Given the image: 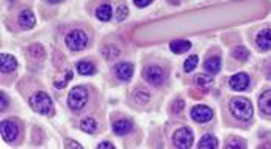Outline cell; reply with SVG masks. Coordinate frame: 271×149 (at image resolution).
Wrapping results in <instances>:
<instances>
[{"label":"cell","instance_id":"cell-1","mask_svg":"<svg viewBox=\"0 0 271 149\" xmlns=\"http://www.w3.org/2000/svg\"><path fill=\"white\" fill-rule=\"evenodd\" d=\"M30 107L39 115H46V116H52L53 115V102L50 99V96L44 91H38L30 98Z\"/></svg>","mask_w":271,"mask_h":149},{"label":"cell","instance_id":"cell-2","mask_svg":"<svg viewBox=\"0 0 271 149\" xmlns=\"http://www.w3.org/2000/svg\"><path fill=\"white\" fill-rule=\"evenodd\" d=\"M229 108H231V113L240 121L251 119L252 113H254V108H252L251 100H248L245 98H233L229 104Z\"/></svg>","mask_w":271,"mask_h":149},{"label":"cell","instance_id":"cell-3","mask_svg":"<svg viewBox=\"0 0 271 149\" xmlns=\"http://www.w3.org/2000/svg\"><path fill=\"white\" fill-rule=\"evenodd\" d=\"M86 44H88V35L83 30H72L66 35V46L72 52L83 50Z\"/></svg>","mask_w":271,"mask_h":149},{"label":"cell","instance_id":"cell-4","mask_svg":"<svg viewBox=\"0 0 271 149\" xmlns=\"http://www.w3.org/2000/svg\"><path fill=\"white\" fill-rule=\"evenodd\" d=\"M88 102V91L85 87H76L72 88L68 96V105L72 110H82Z\"/></svg>","mask_w":271,"mask_h":149},{"label":"cell","instance_id":"cell-5","mask_svg":"<svg viewBox=\"0 0 271 149\" xmlns=\"http://www.w3.org/2000/svg\"><path fill=\"white\" fill-rule=\"evenodd\" d=\"M173 143L179 149H187L193 145V132L188 127L177 129L173 135Z\"/></svg>","mask_w":271,"mask_h":149},{"label":"cell","instance_id":"cell-6","mask_svg":"<svg viewBox=\"0 0 271 149\" xmlns=\"http://www.w3.org/2000/svg\"><path fill=\"white\" fill-rule=\"evenodd\" d=\"M0 134H2V138L5 142L11 143L17 138V135H19V126L11 119H5L0 123Z\"/></svg>","mask_w":271,"mask_h":149},{"label":"cell","instance_id":"cell-7","mask_svg":"<svg viewBox=\"0 0 271 149\" xmlns=\"http://www.w3.org/2000/svg\"><path fill=\"white\" fill-rule=\"evenodd\" d=\"M143 76L154 87H160L161 83L165 82V72H163V69H161L160 66H155V64H152V66L144 69Z\"/></svg>","mask_w":271,"mask_h":149},{"label":"cell","instance_id":"cell-8","mask_svg":"<svg viewBox=\"0 0 271 149\" xmlns=\"http://www.w3.org/2000/svg\"><path fill=\"white\" fill-rule=\"evenodd\" d=\"M192 118L196 123H207L213 118V110L207 105H196L192 108Z\"/></svg>","mask_w":271,"mask_h":149},{"label":"cell","instance_id":"cell-9","mask_svg":"<svg viewBox=\"0 0 271 149\" xmlns=\"http://www.w3.org/2000/svg\"><path fill=\"white\" fill-rule=\"evenodd\" d=\"M249 76L246 72H238L235 74V76H232L231 80H229V85L232 90H235V91H243V90H246L249 87Z\"/></svg>","mask_w":271,"mask_h":149},{"label":"cell","instance_id":"cell-10","mask_svg":"<svg viewBox=\"0 0 271 149\" xmlns=\"http://www.w3.org/2000/svg\"><path fill=\"white\" fill-rule=\"evenodd\" d=\"M115 74H116V77H118L119 80L122 82H127L132 79V74H133V66L130 63L127 61H124V63H118L115 66Z\"/></svg>","mask_w":271,"mask_h":149},{"label":"cell","instance_id":"cell-11","mask_svg":"<svg viewBox=\"0 0 271 149\" xmlns=\"http://www.w3.org/2000/svg\"><path fill=\"white\" fill-rule=\"evenodd\" d=\"M17 68V60L10 53H2L0 55V69L3 74H10Z\"/></svg>","mask_w":271,"mask_h":149},{"label":"cell","instance_id":"cell-12","mask_svg":"<svg viewBox=\"0 0 271 149\" xmlns=\"http://www.w3.org/2000/svg\"><path fill=\"white\" fill-rule=\"evenodd\" d=\"M36 24V19H35V14L32 10H22L19 13V25L25 30H30L33 29Z\"/></svg>","mask_w":271,"mask_h":149},{"label":"cell","instance_id":"cell-13","mask_svg":"<svg viewBox=\"0 0 271 149\" xmlns=\"http://www.w3.org/2000/svg\"><path fill=\"white\" fill-rule=\"evenodd\" d=\"M257 46L260 50H270L271 49V29H265L262 30L259 35H257V40H256Z\"/></svg>","mask_w":271,"mask_h":149},{"label":"cell","instance_id":"cell-14","mask_svg":"<svg viewBox=\"0 0 271 149\" xmlns=\"http://www.w3.org/2000/svg\"><path fill=\"white\" fill-rule=\"evenodd\" d=\"M132 123L129 119H118L113 123V132L116 135H127L129 132H132Z\"/></svg>","mask_w":271,"mask_h":149},{"label":"cell","instance_id":"cell-15","mask_svg":"<svg viewBox=\"0 0 271 149\" xmlns=\"http://www.w3.org/2000/svg\"><path fill=\"white\" fill-rule=\"evenodd\" d=\"M259 108L264 115H271V90H267L260 95Z\"/></svg>","mask_w":271,"mask_h":149},{"label":"cell","instance_id":"cell-16","mask_svg":"<svg viewBox=\"0 0 271 149\" xmlns=\"http://www.w3.org/2000/svg\"><path fill=\"white\" fill-rule=\"evenodd\" d=\"M169 49L174 53H185L192 49V43L187 40H174V41H171Z\"/></svg>","mask_w":271,"mask_h":149},{"label":"cell","instance_id":"cell-17","mask_svg":"<svg viewBox=\"0 0 271 149\" xmlns=\"http://www.w3.org/2000/svg\"><path fill=\"white\" fill-rule=\"evenodd\" d=\"M112 16H113V10H112V5L110 3H104L101 6H97V10H96V17L99 21H110L112 19Z\"/></svg>","mask_w":271,"mask_h":149},{"label":"cell","instance_id":"cell-18","mask_svg":"<svg viewBox=\"0 0 271 149\" xmlns=\"http://www.w3.org/2000/svg\"><path fill=\"white\" fill-rule=\"evenodd\" d=\"M197 148L199 149H216L218 148V140H216L213 135H210V134H207V135H204L202 138H201V142L197 143Z\"/></svg>","mask_w":271,"mask_h":149},{"label":"cell","instance_id":"cell-19","mask_svg":"<svg viewBox=\"0 0 271 149\" xmlns=\"http://www.w3.org/2000/svg\"><path fill=\"white\" fill-rule=\"evenodd\" d=\"M204 68H205L207 72L216 74V72L220 71V68H221V58L220 57H210V58H207Z\"/></svg>","mask_w":271,"mask_h":149},{"label":"cell","instance_id":"cell-20","mask_svg":"<svg viewBox=\"0 0 271 149\" xmlns=\"http://www.w3.org/2000/svg\"><path fill=\"white\" fill-rule=\"evenodd\" d=\"M194 83L199 88H202L204 91H209L213 87V79L210 76H204V74H199V76L194 79Z\"/></svg>","mask_w":271,"mask_h":149},{"label":"cell","instance_id":"cell-21","mask_svg":"<svg viewBox=\"0 0 271 149\" xmlns=\"http://www.w3.org/2000/svg\"><path fill=\"white\" fill-rule=\"evenodd\" d=\"M77 71L82 74V76H91V74L96 72V66H94L93 63L83 60V61H78L77 63Z\"/></svg>","mask_w":271,"mask_h":149},{"label":"cell","instance_id":"cell-22","mask_svg":"<svg viewBox=\"0 0 271 149\" xmlns=\"http://www.w3.org/2000/svg\"><path fill=\"white\" fill-rule=\"evenodd\" d=\"M80 129L83 130L86 134H94L97 130V123L94 118H85L82 119V123H80Z\"/></svg>","mask_w":271,"mask_h":149},{"label":"cell","instance_id":"cell-23","mask_svg":"<svg viewBox=\"0 0 271 149\" xmlns=\"http://www.w3.org/2000/svg\"><path fill=\"white\" fill-rule=\"evenodd\" d=\"M46 52H44V48L41 44H32L29 48V57L30 58H35V60H41Z\"/></svg>","mask_w":271,"mask_h":149},{"label":"cell","instance_id":"cell-24","mask_svg":"<svg viewBox=\"0 0 271 149\" xmlns=\"http://www.w3.org/2000/svg\"><path fill=\"white\" fill-rule=\"evenodd\" d=\"M232 57L240 60V61H245L249 58V50L246 48H235L232 50Z\"/></svg>","mask_w":271,"mask_h":149},{"label":"cell","instance_id":"cell-25","mask_svg":"<svg viewBox=\"0 0 271 149\" xmlns=\"http://www.w3.org/2000/svg\"><path fill=\"white\" fill-rule=\"evenodd\" d=\"M197 66V55H190L184 63V69L185 72H192Z\"/></svg>","mask_w":271,"mask_h":149},{"label":"cell","instance_id":"cell-26","mask_svg":"<svg viewBox=\"0 0 271 149\" xmlns=\"http://www.w3.org/2000/svg\"><path fill=\"white\" fill-rule=\"evenodd\" d=\"M224 148L226 149H231V148H240V149H243V148H246V142H243V140H240V138H232V140H229L228 143L224 145Z\"/></svg>","mask_w":271,"mask_h":149},{"label":"cell","instance_id":"cell-27","mask_svg":"<svg viewBox=\"0 0 271 149\" xmlns=\"http://www.w3.org/2000/svg\"><path fill=\"white\" fill-rule=\"evenodd\" d=\"M133 99L137 102H148L149 100V93L146 90L140 88V90H137L133 93Z\"/></svg>","mask_w":271,"mask_h":149},{"label":"cell","instance_id":"cell-28","mask_svg":"<svg viewBox=\"0 0 271 149\" xmlns=\"http://www.w3.org/2000/svg\"><path fill=\"white\" fill-rule=\"evenodd\" d=\"M127 16H129V8H127V5L121 3V5L118 6V10H116V19H118V21L121 22V21H124Z\"/></svg>","mask_w":271,"mask_h":149},{"label":"cell","instance_id":"cell-29","mask_svg":"<svg viewBox=\"0 0 271 149\" xmlns=\"http://www.w3.org/2000/svg\"><path fill=\"white\" fill-rule=\"evenodd\" d=\"M184 107H185V102L182 99H176L174 105H173V108H171V110H173V113L177 115V113H180V111L184 110Z\"/></svg>","mask_w":271,"mask_h":149},{"label":"cell","instance_id":"cell-30","mask_svg":"<svg viewBox=\"0 0 271 149\" xmlns=\"http://www.w3.org/2000/svg\"><path fill=\"white\" fill-rule=\"evenodd\" d=\"M71 79H72V71H66V74H65V80H63V82H55V87H57V88H65V87H66V83H68Z\"/></svg>","mask_w":271,"mask_h":149},{"label":"cell","instance_id":"cell-31","mask_svg":"<svg viewBox=\"0 0 271 149\" xmlns=\"http://www.w3.org/2000/svg\"><path fill=\"white\" fill-rule=\"evenodd\" d=\"M133 3L137 5L138 8H144V6H148L152 3V0H133Z\"/></svg>","mask_w":271,"mask_h":149},{"label":"cell","instance_id":"cell-32","mask_svg":"<svg viewBox=\"0 0 271 149\" xmlns=\"http://www.w3.org/2000/svg\"><path fill=\"white\" fill-rule=\"evenodd\" d=\"M65 148H76V149H82V145L77 142H72V140H68L65 143Z\"/></svg>","mask_w":271,"mask_h":149},{"label":"cell","instance_id":"cell-33","mask_svg":"<svg viewBox=\"0 0 271 149\" xmlns=\"http://www.w3.org/2000/svg\"><path fill=\"white\" fill-rule=\"evenodd\" d=\"M99 148H110V149H115V145L113 143H110V142H102L101 145H99Z\"/></svg>","mask_w":271,"mask_h":149},{"label":"cell","instance_id":"cell-34","mask_svg":"<svg viewBox=\"0 0 271 149\" xmlns=\"http://www.w3.org/2000/svg\"><path fill=\"white\" fill-rule=\"evenodd\" d=\"M8 105V100H6V98H5V95L2 93V110H5V107Z\"/></svg>","mask_w":271,"mask_h":149},{"label":"cell","instance_id":"cell-35","mask_svg":"<svg viewBox=\"0 0 271 149\" xmlns=\"http://www.w3.org/2000/svg\"><path fill=\"white\" fill-rule=\"evenodd\" d=\"M267 77L271 79V61H268V66H267Z\"/></svg>","mask_w":271,"mask_h":149},{"label":"cell","instance_id":"cell-36","mask_svg":"<svg viewBox=\"0 0 271 149\" xmlns=\"http://www.w3.org/2000/svg\"><path fill=\"white\" fill-rule=\"evenodd\" d=\"M47 3H60V2H63V0H46Z\"/></svg>","mask_w":271,"mask_h":149},{"label":"cell","instance_id":"cell-37","mask_svg":"<svg viewBox=\"0 0 271 149\" xmlns=\"http://www.w3.org/2000/svg\"><path fill=\"white\" fill-rule=\"evenodd\" d=\"M10 2H13V0H10Z\"/></svg>","mask_w":271,"mask_h":149}]
</instances>
